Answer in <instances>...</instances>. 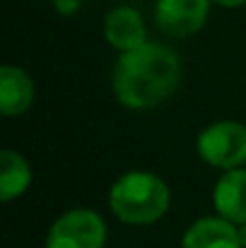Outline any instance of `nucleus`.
<instances>
[{
    "label": "nucleus",
    "instance_id": "obj_4",
    "mask_svg": "<svg viewBox=\"0 0 246 248\" xmlns=\"http://www.w3.org/2000/svg\"><path fill=\"white\" fill-rule=\"evenodd\" d=\"M109 229L92 207H70L61 212L44 239V248H106Z\"/></svg>",
    "mask_w": 246,
    "mask_h": 248
},
{
    "label": "nucleus",
    "instance_id": "obj_13",
    "mask_svg": "<svg viewBox=\"0 0 246 248\" xmlns=\"http://www.w3.org/2000/svg\"><path fill=\"white\" fill-rule=\"evenodd\" d=\"M237 229H239V241H242V248H246V222L244 224H239Z\"/></svg>",
    "mask_w": 246,
    "mask_h": 248
},
{
    "label": "nucleus",
    "instance_id": "obj_7",
    "mask_svg": "<svg viewBox=\"0 0 246 248\" xmlns=\"http://www.w3.org/2000/svg\"><path fill=\"white\" fill-rule=\"evenodd\" d=\"M36 101V82L34 78L12 63L0 68V113L5 118L24 116Z\"/></svg>",
    "mask_w": 246,
    "mask_h": 248
},
{
    "label": "nucleus",
    "instance_id": "obj_6",
    "mask_svg": "<svg viewBox=\"0 0 246 248\" xmlns=\"http://www.w3.org/2000/svg\"><path fill=\"white\" fill-rule=\"evenodd\" d=\"M104 39L118 53L133 51V48L143 46L145 41H150L148 22L140 15V10H135L131 5H116L104 17Z\"/></svg>",
    "mask_w": 246,
    "mask_h": 248
},
{
    "label": "nucleus",
    "instance_id": "obj_12",
    "mask_svg": "<svg viewBox=\"0 0 246 248\" xmlns=\"http://www.w3.org/2000/svg\"><path fill=\"white\" fill-rule=\"evenodd\" d=\"M213 5L225 10H237V7H246V0H213Z\"/></svg>",
    "mask_w": 246,
    "mask_h": 248
},
{
    "label": "nucleus",
    "instance_id": "obj_1",
    "mask_svg": "<svg viewBox=\"0 0 246 248\" xmlns=\"http://www.w3.org/2000/svg\"><path fill=\"white\" fill-rule=\"evenodd\" d=\"M181 58L162 41L118 53L111 68L114 99L128 111H152L169 101L181 84Z\"/></svg>",
    "mask_w": 246,
    "mask_h": 248
},
{
    "label": "nucleus",
    "instance_id": "obj_11",
    "mask_svg": "<svg viewBox=\"0 0 246 248\" xmlns=\"http://www.w3.org/2000/svg\"><path fill=\"white\" fill-rule=\"evenodd\" d=\"M53 7L61 12V15H73V12H78V7H80V0H53Z\"/></svg>",
    "mask_w": 246,
    "mask_h": 248
},
{
    "label": "nucleus",
    "instance_id": "obj_9",
    "mask_svg": "<svg viewBox=\"0 0 246 248\" xmlns=\"http://www.w3.org/2000/svg\"><path fill=\"white\" fill-rule=\"evenodd\" d=\"M213 207L215 215L230 219L232 224L246 222V166L220 171V178L213 186Z\"/></svg>",
    "mask_w": 246,
    "mask_h": 248
},
{
    "label": "nucleus",
    "instance_id": "obj_5",
    "mask_svg": "<svg viewBox=\"0 0 246 248\" xmlns=\"http://www.w3.org/2000/svg\"><path fill=\"white\" fill-rule=\"evenodd\" d=\"M210 7L213 0H155L152 19L164 36L183 41L208 24Z\"/></svg>",
    "mask_w": 246,
    "mask_h": 248
},
{
    "label": "nucleus",
    "instance_id": "obj_10",
    "mask_svg": "<svg viewBox=\"0 0 246 248\" xmlns=\"http://www.w3.org/2000/svg\"><path fill=\"white\" fill-rule=\"evenodd\" d=\"M32 181H34V171L29 159L17 150L5 147L0 152V200L12 202L22 198L29 190Z\"/></svg>",
    "mask_w": 246,
    "mask_h": 248
},
{
    "label": "nucleus",
    "instance_id": "obj_2",
    "mask_svg": "<svg viewBox=\"0 0 246 248\" xmlns=\"http://www.w3.org/2000/svg\"><path fill=\"white\" fill-rule=\"evenodd\" d=\"M106 205L121 224L150 227L169 212L171 190L162 176L148 169H131L109 186Z\"/></svg>",
    "mask_w": 246,
    "mask_h": 248
},
{
    "label": "nucleus",
    "instance_id": "obj_8",
    "mask_svg": "<svg viewBox=\"0 0 246 248\" xmlns=\"http://www.w3.org/2000/svg\"><path fill=\"white\" fill-rule=\"evenodd\" d=\"M181 248H242L239 229L220 215H205L186 227Z\"/></svg>",
    "mask_w": 246,
    "mask_h": 248
},
{
    "label": "nucleus",
    "instance_id": "obj_14",
    "mask_svg": "<svg viewBox=\"0 0 246 248\" xmlns=\"http://www.w3.org/2000/svg\"><path fill=\"white\" fill-rule=\"evenodd\" d=\"M244 10H246V7H244Z\"/></svg>",
    "mask_w": 246,
    "mask_h": 248
},
{
    "label": "nucleus",
    "instance_id": "obj_3",
    "mask_svg": "<svg viewBox=\"0 0 246 248\" xmlns=\"http://www.w3.org/2000/svg\"><path fill=\"white\" fill-rule=\"evenodd\" d=\"M196 152L217 171L246 166V123L222 118L203 125L196 135Z\"/></svg>",
    "mask_w": 246,
    "mask_h": 248
}]
</instances>
